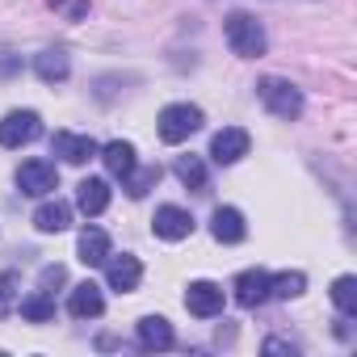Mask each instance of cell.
I'll return each mask as SVG.
<instances>
[{
  "instance_id": "8fae6325",
  "label": "cell",
  "mask_w": 357,
  "mask_h": 357,
  "mask_svg": "<svg viewBox=\"0 0 357 357\" xmlns=\"http://www.w3.org/2000/svg\"><path fill=\"white\" fill-rule=\"evenodd\" d=\"M135 336H139V349H147V353H164V349H172V344H176L172 324H168L164 315H143Z\"/></svg>"
},
{
  "instance_id": "6da1fadb",
  "label": "cell",
  "mask_w": 357,
  "mask_h": 357,
  "mask_svg": "<svg viewBox=\"0 0 357 357\" xmlns=\"http://www.w3.org/2000/svg\"><path fill=\"white\" fill-rule=\"evenodd\" d=\"M223 34H227V47L240 55V59H261L265 55V26L252 17V13H231L227 17V26H223Z\"/></svg>"
},
{
  "instance_id": "d6986e66",
  "label": "cell",
  "mask_w": 357,
  "mask_h": 357,
  "mask_svg": "<svg viewBox=\"0 0 357 357\" xmlns=\"http://www.w3.org/2000/svg\"><path fill=\"white\" fill-rule=\"evenodd\" d=\"M97 155L105 160V168H109L114 176H126V172L139 164V160H135V143H126V139H114V143H105Z\"/></svg>"
},
{
  "instance_id": "44dd1931",
  "label": "cell",
  "mask_w": 357,
  "mask_h": 357,
  "mask_svg": "<svg viewBox=\"0 0 357 357\" xmlns=\"http://www.w3.org/2000/svg\"><path fill=\"white\" fill-rule=\"evenodd\" d=\"M172 172H176V181H181L185 190H206V164H202V155H176Z\"/></svg>"
},
{
  "instance_id": "603a6c76",
  "label": "cell",
  "mask_w": 357,
  "mask_h": 357,
  "mask_svg": "<svg viewBox=\"0 0 357 357\" xmlns=\"http://www.w3.org/2000/svg\"><path fill=\"white\" fill-rule=\"evenodd\" d=\"M303 290H307V273H298V269H286V273L269 278V298H282V303H290V298H298Z\"/></svg>"
},
{
  "instance_id": "ac0fdd59",
  "label": "cell",
  "mask_w": 357,
  "mask_h": 357,
  "mask_svg": "<svg viewBox=\"0 0 357 357\" xmlns=\"http://www.w3.org/2000/svg\"><path fill=\"white\" fill-rule=\"evenodd\" d=\"M34 72H38L43 84H63L68 72H72V59H68L63 51H43V55L34 59Z\"/></svg>"
},
{
  "instance_id": "7a4b0ae2",
  "label": "cell",
  "mask_w": 357,
  "mask_h": 357,
  "mask_svg": "<svg viewBox=\"0 0 357 357\" xmlns=\"http://www.w3.org/2000/svg\"><path fill=\"white\" fill-rule=\"evenodd\" d=\"M257 97L265 101V109H269L273 118L294 122V118L303 114V93H298L290 80H282V76H265V80L257 84Z\"/></svg>"
},
{
  "instance_id": "ffe728a7",
  "label": "cell",
  "mask_w": 357,
  "mask_h": 357,
  "mask_svg": "<svg viewBox=\"0 0 357 357\" xmlns=\"http://www.w3.org/2000/svg\"><path fill=\"white\" fill-rule=\"evenodd\" d=\"M17 311H22V319H30V324H47V319H55V298H51L47 290H34V294L17 298Z\"/></svg>"
},
{
  "instance_id": "8992f818",
  "label": "cell",
  "mask_w": 357,
  "mask_h": 357,
  "mask_svg": "<svg viewBox=\"0 0 357 357\" xmlns=\"http://www.w3.org/2000/svg\"><path fill=\"white\" fill-rule=\"evenodd\" d=\"M105 282H109V290H118V294L139 290V282H143V261L130 257V252H122V257L109 252V261H105Z\"/></svg>"
},
{
  "instance_id": "484cf974",
  "label": "cell",
  "mask_w": 357,
  "mask_h": 357,
  "mask_svg": "<svg viewBox=\"0 0 357 357\" xmlns=\"http://www.w3.org/2000/svg\"><path fill=\"white\" fill-rule=\"evenodd\" d=\"M63 282H68V269L63 265H47L38 273V290H47V294H55V286H63Z\"/></svg>"
},
{
  "instance_id": "9c48e42d",
  "label": "cell",
  "mask_w": 357,
  "mask_h": 357,
  "mask_svg": "<svg viewBox=\"0 0 357 357\" xmlns=\"http://www.w3.org/2000/svg\"><path fill=\"white\" fill-rule=\"evenodd\" d=\"M185 307H190V315H198V319H215V315L223 311V286H215V282H190Z\"/></svg>"
},
{
  "instance_id": "52a82bcc",
  "label": "cell",
  "mask_w": 357,
  "mask_h": 357,
  "mask_svg": "<svg viewBox=\"0 0 357 357\" xmlns=\"http://www.w3.org/2000/svg\"><path fill=\"white\" fill-rule=\"evenodd\" d=\"M248 130L244 126H223L215 139H211V160L215 164H236V160H244L248 155Z\"/></svg>"
},
{
  "instance_id": "f1b7e54d",
  "label": "cell",
  "mask_w": 357,
  "mask_h": 357,
  "mask_svg": "<svg viewBox=\"0 0 357 357\" xmlns=\"http://www.w3.org/2000/svg\"><path fill=\"white\" fill-rule=\"evenodd\" d=\"M51 5H55V9H59V5H63V0H51Z\"/></svg>"
},
{
  "instance_id": "cb8c5ba5",
  "label": "cell",
  "mask_w": 357,
  "mask_h": 357,
  "mask_svg": "<svg viewBox=\"0 0 357 357\" xmlns=\"http://www.w3.org/2000/svg\"><path fill=\"white\" fill-rule=\"evenodd\" d=\"M332 303H336V311H340L344 319L357 315V278H353V273H340V278L332 282Z\"/></svg>"
},
{
  "instance_id": "277c9868",
  "label": "cell",
  "mask_w": 357,
  "mask_h": 357,
  "mask_svg": "<svg viewBox=\"0 0 357 357\" xmlns=\"http://www.w3.org/2000/svg\"><path fill=\"white\" fill-rule=\"evenodd\" d=\"M43 135V118L34 109H13L0 118V147H26Z\"/></svg>"
},
{
  "instance_id": "2e32d148",
  "label": "cell",
  "mask_w": 357,
  "mask_h": 357,
  "mask_svg": "<svg viewBox=\"0 0 357 357\" xmlns=\"http://www.w3.org/2000/svg\"><path fill=\"white\" fill-rule=\"evenodd\" d=\"M76 206L93 219L109 206V181H101V176H84V181L76 185Z\"/></svg>"
},
{
  "instance_id": "e0dca14e",
  "label": "cell",
  "mask_w": 357,
  "mask_h": 357,
  "mask_svg": "<svg viewBox=\"0 0 357 357\" xmlns=\"http://www.w3.org/2000/svg\"><path fill=\"white\" fill-rule=\"evenodd\" d=\"M34 227L43 231V236H59V231H68L72 227V206L68 202H43L38 211H34Z\"/></svg>"
},
{
  "instance_id": "7402d4cb",
  "label": "cell",
  "mask_w": 357,
  "mask_h": 357,
  "mask_svg": "<svg viewBox=\"0 0 357 357\" xmlns=\"http://www.w3.org/2000/svg\"><path fill=\"white\" fill-rule=\"evenodd\" d=\"M155 185H160V164H147V168H139V164H135V168L122 176V190H126L130 198H143V194H147V190H155Z\"/></svg>"
},
{
  "instance_id": "ba28073f",
  "label": "cell",
  "mask_w": 357,
  "mask_h": 357,
  "mask_svg": "<svg viewBox=\"0 0 357 357\" xmlns=\"http://www.w3.org/2000/svg\"><path fill=\"white\" fill-rule=\"evenodd\" d=\"M51 151L59 155V160H68V164H89L101 147H97V139L93 135H72V130H55V139H51Z\"/></svg>"
},
{
  "instance_id": "83f0119b",
  "label": "cell",
  "mask_w": 357,
  "mask_h": 357,
  "mask_svg": "<svg viewBox=\"0 0 357 357\" xmlns=\"http://www.w3.org/2000/svg\"><path fill=\"white\" fill-rule=\"evenodd\" d=\"M17 68H22V59H17V55H5V59H0V76H13Z\"/></svg>"
},
{
  "instance_id": "4fadbf2b",
  "label": "cell",
  "mask_w": 357,
  "mask_h": 357,
  "mask_svg": "<svg viewBox=\"0 0 357 357\" xmlns=\"http://www.w3.org/2000/svg\"><path fill=\"white\" fill-rule=\"evenodd\" d=\"M101 311H105V294H101V286H93V282L72 286V298H68V315H72V319H97Z\"/></svg>"
},
{
  "instance_id": "30bf717a",
  "label": "cell",
  "mask_w": 357,
  "mask_h": 357,
  "mask_svg": "<svg viewBox=\"0 0 357 357\" xmlns=\"http://www.w3.org/2000/svg\"><path fill=\"white\" fill-rule=\"evenodd\" d=\"M151 231H155L160 240H185V236L194 231V215H190L185 206H160L155 219H151Z\"/></svg>"
},
{
  "instance_id": "3957f363",
  "label": "cell",
  "mask_w": 357,
  "mask_h": 357,
  "mask_svg": "<svg viewBox=\"0 0 357 357\" xmlns=\"http://www.w3.org/2000/svg\"><path fill=\"white\" fill-rule=\"evenodd\" d=\"M202 109L198 105H190V101H176V105H164L160 109V139L164 143H185L190 135H198L202 130Z\"/></svg>"
},
{
  "instance_id": "d4e9b609",
  "label": "cell",
  "mask_w": 357,
  "mask_h": 357,
  "mask_svg": "<svg viewBox=\"0 0 357 357\" xmlns=\"http://www.w3.org/2000/svg\"><path fill=\"white\" fill-rule=\"evenodd\" d=\"M17 311V273H0V319Z\"/></svg>"
},
{
  "instance_id": "5bb4252c",
  "label": "cell",
  "mask_w": 357,
  "mask_h": 357,
  "mask_svg": "<svg viewBox=\"0 0 357 357\" xmlns=\"http://www.w3.org/2000/svg\"><path fill=\"white\" fill-rule=\"evenodd\" d=\"M211 236H215L219 244H240V240L248 236V223H244V215H240L236 206H219V211L211 215Z\"/></svg>"
},
{
  "instance_id": "7c38bea8",
  "label": "cell",
  "mask_w": 357,
  "mask_h": 357,
  "mask_svg": "<svg viewBox=\"0 0 357 357\" xmlns=\"http://www.w3.org/2000/svg\"><path fill=\"white\" fill-rule=\"evenodd\" d=\"M231 290H236V303L252 311V307H261V303L269 298V273H265V269H244Z\"/></svg>"
},
{
  "instance_id": "9a60e30c",
  "label": "cell",
  "mask_w": 357,
  "mask_h": 357,
  "mask_svg": "<svg viewBox=\"0 0 357 357\" xmlns=\"http://www.w3.org/2000/svg\"><path fill=\"white\" fill-rule=\"evenodd\" d=\"M76 257H80L89 269L105 265V261H109V236H105L101 227H84L80 240H76Z\"/></svg>"
},
{
  "instance_id": "4316f807",
  "label": "cell",
  "mask_w": 357,
  "mask_h": 357,
  "mask_svg": "<svg viewBox=\"0 0 357 357\" xmlns=\"http://www.w3.org/2000/svg\"><path fill=\"white\" fill-rule=\"evenodd\" d=\"M265 353H298V344H290V340H265Z\"/></svg>"
},
{
  "instance_id": "5b68a950",
  "label": "cell",
  "mask_w": 357,
  "mask_h": 357,
  "mask_svg": "<svg viewBox=\"0 0 357 357\" xmlns=\"http://www.w3.org/2000/svg\"><path fill=\"white\" fill-rule=\"evenodd\" d=\"M17 185H22V194H30V198H47V194L59 190V172H55L51 160H26V164L17 168Z\"/></svg>"
}]
</instances>
